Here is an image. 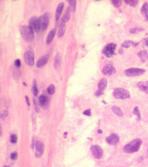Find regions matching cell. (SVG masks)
Wrapping results in <instances>:
<instances>
[{"label": "cell", "instance_id": "obj_15", "mask_svg": "<svg viewBox=\"0 0 148 167\" xmlns=\"http://www.w3.org/2000/svg\"><path fill=\"white\" fill-rule=\"evenodd\" d=\"M39 102H40V104L42 107L45 108L48 104L49 99L46 95H42L39 98Z\"/></svg>", "mask_w": 148, "mask_h": 167}, {"label": "cell", "instance_id": "obj_20", "mask_svg": "<svg viewBox=\"0 0 148 167\" xmlns=\"http://www.w3.org/2000/svg\"><path fill=\"white\" fill-rule=\"evenodd\" d=\"M138 45V43L136 42L132 41L130 40H128V41H125L122 44V47L123 48H128L130 46H133V47H135Z\"/></svg>", "mask_w": 148, "mask_h": 167}, {"label": "cell", "instance_id": "obj_37", "mask_svg": "<svg viewBox=\"0 0 148 167\" xmlns=\"http://www.w3.org/2000/svg\"><path fill=\"white\" fill-rule=\"evenodd\" d=\"M15 65L17 68H20L21 65V60L20 59H17L15 61Z\"/></svg>", "mask_w": 148, "mask_h": 167}, {"label": "cell", "instance_id": "obj_23", "mask_svg": "<svg viewBox=\"0 0 148 167\" xmlns=\"http://www.w3.org/2000/svg\"><path fill=\"white\" fill-rule=\"evenodd\" d=\"M112 109L113 113L115 115H117L118 116H119V117L123 116V114L122 111L120 109V108H119L117 106H113Z\"/></svg>", "mask_w": 148, "mask_h": 167}, {"label": "cell", "instance_id": "obj_19", "mask_svg": "<svg viewBox=\"0 0 148 167\" xmlns=\"http://www.w3.org/2000/svg\"><path fill=\"white\" fill-rule=\"evenodd\" d=\"M141 13L148 21V4L145 2L141 9Z\"/></svg>", "mask_w": 148, "mask_h": 167}, {"label": "cell", "instance_id": "obj_33", "mask_svg": "<svg viewBox=\"0 0 148 167\" xmlns=\"http://www.w3.org/2000/svg\"><path fill=\"white\" fill-rule=\"evenodd\" d=\"M11 142L13 144H15L17 141V136L15 134L11 135L10 137Z\"/></svg>", "mask_w": 148, "mask_h": 167}, {"label": "cell", "instance_id": "obj_21", "mask_svg": "<svg viewBox=\"0 0 148 167\" xmlns=\"http://www.w3.org/2000/svg\"><path fill=\"white\" fill-rule=\"evenodd\" d=\"M108 81L107 79L106 78H103L99 81V82L98 84V87L99 89H102L104 90L107 86Z\"/></svg>", "mask_w": 148, "mask_h": 167}, {"label": "cell", "instance_id": "obj_6", "mask_svg": "<svg viewBox=\"0 0 148 167\" xmlns=\"http://www.w3.org/2000/svg\"><path fill=\"white\" fill-rule=\"evenodd\" d=\"M29 25L36 32H39L41 30V22L40 18L33 17H32L29 22Z\"/></svg>", "mask_w": 148, "mask_h": 167}, {"label": "cell", "instance_id": "obj_38", "mask_svg": "<svg viewBox=\"0 0 148 167\" xmlns=\"http://www.w3.org/2000/svg\"><path fill=\"white\" fill-rule=\"evenodd\" d=\"M83 114L87 116H91V110L87 109L83 112Z\"/></svg>", "mask_w": 148, "mask_h": 167}, {"label": "cell", "instance_id": "obj_12", "mask_svg": "<svg viewBox=\"0 0 148 167\" xmlns=\"http://www.w3.org/2000/svg\"><path fill=\"white\" fill-rule=\"evenodd\" d=\"M119 141V137L117 134L113 133L106 138V141L110 145H115Z\"/></svg>", "mask_w": 148, "mask_h": 167}, {"label": "cell", "instance_id": "obj_8", "mask_svg": "<svg viewBox=\"0 0 148 167\" xmlns=\"http://www.w3.org/2000/svg\"><path fill=\"white\" fill-rule=\"evenodd\" d=\"M91 151L92 155L97 159H100L102 158L103 155V151L101 146H93L91 148Z\"/></svg>", "mask_w": 148, "mask_h": 167}, {"label": "cell", "instance_id": "obj_27", "mask_svg": "<svg viewBox=\"0 0 148 167\" xmlns=\"http://www.w3.org/2000/svg\"><path fill=\"white\" fill-rule=\"evenodd\" d=\"M133 113H134V114L135 115L137 116V120H140L141 119V115H140V111H139V110L138 106H135V107L134 108Z\"/></svg>", "mask_w": 148, "mask_h": 167}, {"label": "cell", "instance_id": "obj_24", "mask_svg": "<svg viewBox=\"0 0 148 167\" xmlns=\"http://www.w3.org/2000/svg\"><path fill=\"white\" fill-rule=\"evenodd\" d=\"M69 19H70V9L68 7L67 9L66 12L64 15L63 16V19H62V22H63L64 23H66V22H68V21H69Z\"/></svg>", "mask_w": 148, "mask_h": 167}, {"label": "cell", "instance_id": "obj_14", "mask_svg": "<svg viewBox=\"0 0 148 167\" xmlns=\"http://www.w3.org/2000/svg\"><path fill=\"white\" fill-rule=\"evenodd\" d=\"M64 4L63 2H60L57 7L56 11V20H58L60 16L61 15L62 11L63 10Z\"/></svg>", "mask_w": 148, "mask_h": 167}, {"label": "cell", "instance_id": "obj_44", "mask_svg": "<svg viewBox=\"0 0 148 167\" xmlns=\"http://www.w3.org/2000/svg\"></svg>", "mask_w": 148, "mask_h": 167}, {"label": "cell", "instance_id": "obj_11", "mask_svg": "<svg viewBox=\"0 0 148 167\" xmlns=\"http://www.w3.org/2000/svg\"><path fill=\"white\" fill-rule=\"evenodd\" d=\"M35 156L37 158L42 157L44 151V144L41 141H36L35 143Z\"/></svg>", "mask_w": 148, "mask_h": 167}, {"label": "cell", "instance_id": "obj_40", "mask_svg": "<svg viewBox=\"0 0 148 167\" xmlns=\"http://www.w3.org/2000/svg\"><path fill=\"white\" fill-rule=\"evenodd\" d=\"M144 43L147 46H148V36L144 39Z\"/></svg>", "mask_w": 148, "mask_h": 167}, {"label": "cell", "instance_id": "obj_35", "mask_svg": "<svg viewBox=\"0 0 148 167\" xmlns=\"http://www.w3.org/2000/svg\"><path fill=\"white\" fill-rule=\"evenodd\" d=\"M7 114H8V112H7L6 110H4V111L1 113V118L3 119H5L7 117Z\"/></svg>", "mask_w": 148, "mask_h": 167}, {"label": "cell", "instance_id": "obj_32", "mask_svg": "<svg viewBox=\"0 0 148 167\" xmlns=\"http://www.w3.org/2000/svg\"><path fill=\"white\" fill-rule=\"evenodd\" d=\"M111 2L113 5L116 7H119L122 5V1H111Z\"/></svg>", "mask_w": 148, "mask_h": 167}, {"label": "cell", "instance_id": "obj_17", "mask_svg": "<svg viewBox=\"0 0 148 167\" xmlns=\"http://www.w3.org/2000/svg\"><path fill=\"white\" fill-rule=\"evenodd\" d=\"M56 34V29H52L51 31L49 32L48 35L47 37V39H46V43L47 44H50L51 43L55 37Z\"/></svg>", "mask_w": 148, "mask_h": 167}, {"label": "cell", "instance_id": "obj_43", "mask_svg": "<svg viewBox=\"0 0 148 167\" xmlns=\"http://www.w3.org/2000/svg\"><path fill=\"white\" fill-rule=\"evenodd\" d=\"M4 167H8V166H4Z\"/></svg>", "mask_w": 148, "mask_h": 167}, {"label": "cell", "instance_id": "obj_39", "mask_svg": "<svg viewBox=\"0 0 148 167\" xmlns=\"http://www.w3.org/2000/svg\"><path fill=\"white\" fill-rule=\"evenodd\" d=\"M25 98H26V103H27V104L28 105V106L30 105V99H29V98L27 95H26L25 96Z\"/></svg>", "mask_w": 148, "mask_h": 167}, {"label": "cell", "instance_id": "obj_31", "mask_svg": "<svg viewBox=\"0 0 148 167\" xmlns=\"http://www.w3.org/2000/svg\"><path fill=\"white\" fill-rule=\"evenodd\" d=\"M144 30V29L143 28H140V27H136V28H134L130 30V32L131 34H137L139 32L142 31Z\"/></svg>", "mask_w": 148, "mask_h": 167}, {"label": "cell", "instance_id": "obj_5", "mask_svg": "<svg viewBox=\"0 0 148 167\" xmlns=\"http://www.w3.org/2000/svg\"><path fill=\"white\" fill-rule=\"evenodd\" d=\"M117 45L114 43H110L106 46L103 50V52L107 57H112L114 54L115 51L116 50Z\"/></svg>", "mask_w": 148, "mask_h": 167}, {"label": "cell", "instance_id": "obj_25", "mask_svg": "<svg viewBox=\"0 0 148 167\" xmlns=\"http://www.w3.org/2000/svg\"><path fill=\"white\" fill-rule=\"evenodd\" d=\"M54 65H55V68L57 69L59 68V66L61 65V57H60L59 54H57L56 56Z\"/></svg>", "mask_w": 148, "mask_h": 167}, {"label": "cell", "instance_id": "obj_41", "mask_svg": "<svg viewBox=\"0 0 148 167\" xmlns=\"http://www.w3.org/2000/svg\"><path fill=\"white\" fill-rule=\"evenodd\" d=\"M2 135V128H1V136Z\"/></svg>", "mask_w": 148, "mask_h": 167}, {"label": "cell", "instance_id": "obj_9", "mask_svg": "<svg viewBox=\"0 0 148 167\" xmlns=\"http://www.w3.org/2000/svg\"><path fill=\"white\" fill-rule=\"evenodd\" d=\"M116 73V69L112 64L105 65L102 69V73L106 76H111Z\"/></svg>", "mask_w": 148, "mask_h": 167}, {"label": "cell", "instance_id": "obj_4", "mask_svg": "<svg viewBox=\"0 0 148 167\" xmlns=\"http://www.w3.org/2000/svg\"><path fill=\"white\" fill-rule=\"evenodd\" d=\"M145 73V70L142 68H132L126 69L124 71V74L128 76L134 77L142 75Z\"/></svg>", "mask_w": 148, "mask_h": 167}, {"label": "cell", "instance_id": "obj_26", "mask_svg": "<svg viewBox=\"0 0 148 167\" xmlns=\"http://www.w3.org/2000/svg\"><path fill=\"white\" fill-rule=\"evenodd\" d=\"M56 91V88H55V86L53 84H51L50 85H49V86L47 88V91L48 93V94L50 95H53L55 94Z\"/></svg>", "mask_w": 148, "mask_h": 167}, {"label": "cell", "instance_id": "obj_1", "mask_svg": "<svg viewBox=\"0 0 148 167\" xmlns=\"http://www.w3.org/2000/svg\"><path fill=\"white\" fill-rule=\"evenodd\" d=\"M20 31L22 38L27 42L32 41L34 39L33 29L30 25H22L20 27Z\"/></svg>", "mask_w": 148, "mask_h": 167}, {"label": "cell", "instance_id": "obj_18", "mask_svg": "<svg viewBox=\"0 0 148 167\" xmlns=\"http://www.w3.org/2000/svg\"><path fill=\"white\" fill-rule=\"evenodd\" d=\"M138 56L143 63L148 61V53L146 51L144 50L140 51L138 53Z\"/></svg>", "mask_w": 148, "mask_h": 167}, {"label": "cell", "instance_id": "obj_13", "mask_svg": "<svg viewBox=\"0 0 148 167\" xmlns=\"http://www.w3.org/2000/svg\"><path fill=\"white\" fill-rule=\"evenodd\" d=\"M49 58H50V55L48 54L43 55V56L41 57L38 60L37 62L36 63L37 67L38 68L43 67L48 62Z\"/></svg>", "mask_w": 148, "mask_h": 167}, {"label": "cell", "instance_id": "obj_36", "mask_svg": "<svg viewBox=\"0 0 148 167\" xmlns=\"http://www.w3.org/2000/svg\"><path fill=\"white\" fill-rule=\"evenodd\" d=\"M17 152L14 151V152L11 153V158L12 160H15V159H17Z\"/></svg>", "mask_w": 148, "mask_h": 167}, {"label": "cell", "instance_id": "obj_42", "mask_svg": "<svg viewBox=\"0 0 148 167\" xmlns=\"http://www.w3.org/2000/svg\"><path fill=\"white\" fill-rule=\"evenodd\" d=\"M98 133H102V131H101V130H99V131H98Z\"/></svg>", "mask_w": 148, "mask_h": 167}, {"label": "cell", "instance_id": "obj_2", "mask_svg": "<svg viewBox=\"0 0 148 167\" xmlns=\"http://www.w3.org/2000/svg\"><path fill=\"white\" fill-rule=\"evenodd\" d=\"M143 141L139 138L134 139L128 143L123 148V151L127 153H133L139 151L142 144Z\"/></svg>", "mask_w": 148, "mask_h": 167}, {"label": "cell", "instance_id": "obj_34", "mask_svg": "<svg viewBox=\"0 0 148 167\" xmlns=\"http://www.w3.org/2000/svg\"><path fill=\"white\" fill-rule=\"evenodd\" d=\"M104 94V90L102 89H98L95 93V95L96 97H99L101 96L102 95Z\"/></svg>", "mask_w": 148, "mask_h": 167}, {"label": "cell", "instance_id": "obj_28", "mask_svg": "<svg viewBox=\"0 0 148 167\" xmlns=\"http://www.w3.org/2000/svg\"><path fill=\"white\" fill-rule=\"evenodd\" d=\"M32 92L33 94L35 96H37L38 94V88H37V83H36V81L35 80H33V85H32Z\"/></svg>", "mask_w": 148, "mask_h": 167}, {"label": "cell", "instance_id": "obj_16", "mask_svg": "<svg viewBox=\"0 0 148 167\" xmlns=\"http://www.w3.org/2000/svg\"><path fill=\"white\" fill-rule=\"evenodd\" d=\"M139 89L146 93H148V81H141L137 84Z\"/></svg>", "mask_w": 148, "mask_h": 167}, {"label": "cell", "instance_id": "obj_22", "mask_svg": "<svg viewBox=\"0 0 148 167\" xmlns=\"http://www.w3.org/2000/svg\"><path fill=\"white\" fill-rule=\"evenodd\" d=\"M66 26L65 25V23L62 22L61 24H60V26L59 27V30L58 32V36L59 37L63 36L66 32Z\"/></svg>", "mask_w": 148, "mask_h": 167}, {"label": "cell", "instance_id": "obj_29", "mask_svg": "<svg viewBox=\"0 0 148 167\" xmlns=\"http://www.w3.org/2000/svg\"><path fill=\"white\" fill-rule=\"evenodd\" d=\"M69 5H70V9L72 11L74 12L76 10V1H68Z\"/></svg>", "mask_w": 148, "mask_h": 167}, {"label": "cell", "instance_id": "obj_30", "mask_svg": "<svg viewBox=\"0 0 148 167\" xmlns=\"http://www.w3.org/2000/svg\"><path fill=\"white\" fill-rule=\"evenodd\" d=\"M124 2L129 6L132 7H135L138 4V1H124Z\"/></svg>", "mask_w": 148, "mask_h": 167}, {"label": "cell", "instance_id": "obj_3", "mask_svg": "<svg viewBox=\"0 0 148 167\" xmlns=\"http://www.w3.org/2000/svg\"><path fill=\"white\" fill-rule=\"evenodd\" d=\"M113 94L114 98L118 99H127L130 97V94L128 90L121 88H118L114 89Z\"/></svg>", "mask_w": 148, "mask_h": 167}, {"label": "cell", "instance_id": "obj_7", "mask_svg": "<svg viewBox=\"0 0 148 167\" xmlns=\"http://www.w3.org/2000/svg\"><path fill=\"white\" fill-rule=\"evenodd\" d=\"M24 59H25V61L27 65L30 66H33L35 64L34 54L31 51L27 50L25 52Z\"/></svg>", "mask_w": 148, "mask_h": 167}, {"label": "cell", "instance_id": "obj_10", "mask_svg": "<svg viewBox=\"0 0 148 167\" xmlns=\"http://www.w3.org/2000/svg\"><path fill=\"white\" fill-rule=\"evenodd\" d=\"M40 19L41 22V30L45 31L47 29L49 24V21H50L49 15L48 14V13H46L41 16Z\"/></svg>", "mask_w": 148, "mask_h": 167}]
</instances>
